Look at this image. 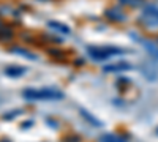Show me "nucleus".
Segmentation results:
<instances>
[{
	"label": "nucleus",
	"instance_id": "nucleus-1",
	"mask_svg": "<svg viewBox=\"0 0 158 142\" xmlns=\"http://www.w3.org/2000/svg\"><path fill=\"white\" fill-rule=\"evenodd\" d=\"M22 96L25 99H32V101H57L63 99V92L57 88H25L22 90Z\"/></svg>",
	"mask_w": 158,
	"mask_h": 142
},
{
	"label": "nucleus",
	"instance_id": "nucleus-3",
	"mask_svg": "<svg viewBox=\"0 0 158 142\" xmlns=\"http://www.w3.org/2000/svg\"><path fill=\"white\" fill-rule=\"evenodd\" d=\"M141 19L146 22L147 25H152V27H158V8L153 5H147L142 8L141 13Z\"/></svg>",
	"mask_w": 158,
	"mask_h": 142
},
{
	"label": "nucleus",
	"instance_id": "nucleus-6",
	"mask_svg": "<svg viewBox=\"0 0 158 142\" xmlns=\"http://www.w3.org/2000/svg\"><path fill=\"white\" fill-rule=\"evenodd\" d=\"M25 71H27V68L25 67H19V65H8L5 68V74L8 77H21L25 74Z\"/></svg>",
	"mask_w": 158,
	"mask_h": 142
},
{
	"label": "nucleus",
	"instance_id": "nucleus-5",
	"mask_svg": "<svg viewBox=\"0 0 158 142\" xmlns=\"http://www.w3.org/2000/svg\"><path fill=\"white\" fill-rule=\"evenodd\" d=\"M48 27L52 29L54 32H57V33H62V35H71V29L68 27V25H65L62 22H57V21H49Z\"/></svg>",
	"mask_w": 158,
	"mask_h": 142
},
{
	"label": "nucleus",
	"instance_id": "nucleus-8",
	"mask_svg": "<svg viewBox=\"0 0 158 142\" xmlns=\"http://www.w3.org/2000/svg\"><path fill=\"white\" fill-rule=\"evenodd\" d=\"M142 44H144V47H146V49L149 51V54L158 60V46H156L155 43L149 41V40H144V41H142Z\"/></svg>",
	"mask_w": 158,
	"mask_h": 142
},
{
	"label": "nucleus",
	"instance_id": "nucleus-9",
	"mask_svg": "<svg viewBox=\"0 0 158 142\" xmlns=\"http://www.w3.org/2000/svg\"><path fill=\"white\" fill-rule=\"evenodd\" d=\"M106 16H109L112 21H115V22H122L123 19H125V14L123 13H120V11H115V10H109V11H106Z\"/></svg>",
	"mask_w": 158,
	"mask_h": 142
},
{
	"label": "nucleus",
	"instance_id": "nucleus-10",
	"mask_svg": "<svg viewBox=\"0 0 158 142\" xmlns=\"http://www.w3.org/2000/svg\"><path fill=\"white\" fill-rule=\"evenodd\" d=\"M81 115H84V117H85V119L89 120V123H90V125H94V126H101V125H103V123H101V122H100L98 119L92 117V115H90V114H89L87 111H84V109H81Z\"/></svg>",
	"mask_w": 158,
	"mask_h": 142
},
{
	"label": "nucleus",
	"instance_id": "nucleus-13",
	"mask_svg": "<svg viewBox=\"0 0 158 142\" xmlns=\"http://www.w3.org/2000/svg\"><path fill=\"white\" fill-rule=\"evenodd\" d=\"M155 133H156V136H158V128H156V130H155Z\"/></svg>",
	"mask_w": 158,
	"mask_h": 142
},
{
	"label": "nucleus",
	"instance_id": "nucleus-11",
	"mask_svg": "<svg viewBox=\"0 0 158 142\" xmlns=\"http://www.w3.org/2000/svg\"><path fill=\"white\" fill-rule=\"evenodd\" d=\"M13 52L15 54H19V55H24V57H27L30 60H36V55L29 52V51H25V49H16V47H13Z\"/></svg>",
	"mask_w": 158,
	"mask_h": 142
},
{
	"label": "nucleus",
	"instance_id": "nucleus-12",
	"mask_svg": "<svg viewBox=\"0 0 158 142\" xmlns=\"http://www.w3.org/2000/svg\"><path fill=\"white\" fill-rule=\"evenodd\" d=\"M0 142H10V140H6V139H2V140H0Z\"/></svg>",
	"mask_w": 158,
	"mask_h": 142
},
{
	"label": "nucleus",
	"instance_id": "nucleus-2",
	"mask_svg": "<svg viewBox=\"0 0 158 142\" xmlns=\"http://www.w3.org/2000/svg\"><path fill=\"white\" fill-rule=\"evenodd\" d=\"M87 54L90 55V59H94L97 62H104L115 55L127 54V51L122 47H117V46H89Z\"/></svg>",
	"mask_w": 158,
	"mask_h": 142
},
{
	"label": "nucleus",
	"instance_id": "nucleus-4",
	"mask_svg": "<svg viewBox=\"0 0 158 142\" xmlns=\"http://www.w3.org/2000/svg\"><path fill=\"white\" fill-rule=\"evenodd\" d=\"M130 70H133V65L125 60L109 63V65L104 67V73H122V71H130Z\"/></svg>",
	"mask_w": 158,
	"mask_h": 142
},
{
	"label": "nucleus",
	"instance_id": "nucleus-7",
	"mask_svg": "<svg viewBox=\"0 0 158 142\" xmlns=\"http://www.w3.org/2000/svg\"><path fill=\"white\" fill-rule=\"evenodd\" d=\"M100 142H128V139L109 133V134H103V136L100 137Z\"/></svg>",
	"mask_w": 158,
	"mask_h": 142
}]
</instances>
